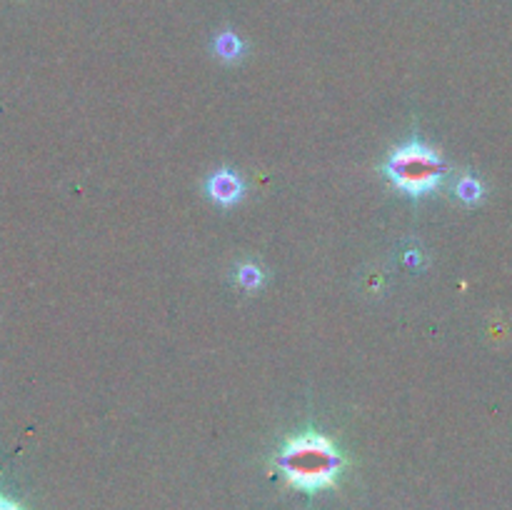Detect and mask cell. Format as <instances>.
Wrapping results in <instances>:
<instances>
[{
  "label": "cell",
  "mask_w": 512,
  "mask_h": 510,
  "mask_svg": "<svg viewBox=\"0 0 512 510\" xmlns=\"http://www.w3.org/2000/svg\"><path fill=\"white\" fill-rule=\"evenodd\" d=\"M275 468L293 488L303 493H318L338 483L345 468V455L325 435L303 433L285 440L275 458Z\"/></svg>",
  "instance_id": "1"
},
{
  "label": "cell",
  "mask_w": 512,
  "mask_h": 510,
  "mask_svg": "<svg viewBox=\"0 0 512 510\" xmlns=\"http://www.w3.org/2000/svg\"><path fill=\"white\" fill-rule=\"evenodd\" d=\"M205 193L213 203L223 205V208H230V205L238 203L245 193V180L240 178L235 170H215L208 180H205Z\"/></svg>",
  "instance_id": "3"
},
{
  "label": "cell",
  "mask_w": 512,
  "mask_h": 510,
  "mask_svg": "<svg viewBox=\"0 0 512 510\" xmlns=\"http://www.w3.org/2000/svg\"><path fill=\"white\" fill-rule=\"evenodd\" d=\"M383 173L405 195L420 198L438 188L445 175V165L433 148L420 140H410L408 145L390 155L388 163L383 165Z\"/></svg>",
  "instance_id": "2"
},
{
  "label": "cell",
  "mask_w": 512,
  "mask_h": 510,
  "mask_svg": "<svg viewBox=\"0 0 512 510\" xmlns=\"http://www.w3.org/2000/svg\"><path fill=\"white\" fill-rule=\"evenodd\" d=\"M0 510H25L23 505H18L15 500L5 498V495H0Z\"/></svg>",
  "instance_id": "7"
},
{
  "label": "cell",
  "mask_w": 512,
  "mask_h": 510,
  "mask_svg": "<svg viewBox=\"0 0 512 510\" xmlns=\"http://www.w3.org/2000/svg\"><path fill=\"white\" fill-rule=\"evenodd\" d=\"M455 193H458L460 200H465L468 205H473L483 198V185H480V180L473 178V175H465V178H460Z\"/></svg>",
  "instance_id": "5"
},
{
  "label": "cell",
  "mask_w": 512,
  "mask_h": 510,
  "mask_svg": "<svg viewBox=\"0 0 512 510\" xmlns=\"http://www.w3.org/2000/svg\"><path fill=\"white\" fill-rule=\"evenodd\" d=\"M243 50H245L243 40H240L235 33H230V30L228 33H220L218 38H215V53H218L223 60H238L240 55H243Z\"/></svg>",
  "instance_id": "4"
},
{
  "label": "cell",
  "mask_w": 512,
  "mask_h": 510,
  "mask_svg": "<svg viewBox=\"0 0 512 510\" xmlns=\"http://www.w3.org/2000/svg\"><path fill=\"white\" fill-rule=\"evenodd\" d=\"M238 280L245 290H255L263 283V270H260L258 265H243L238 273Z\"/></svg>",
  "instance_id": "6"
}]
</instances>
